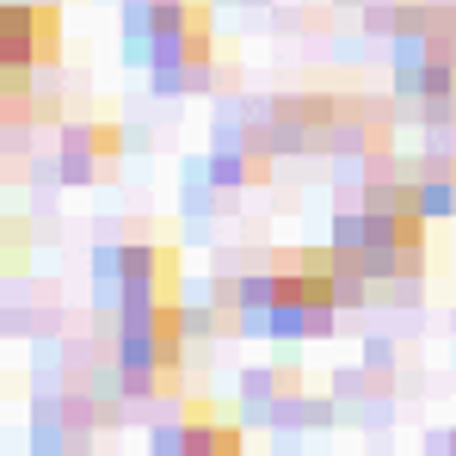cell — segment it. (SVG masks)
<instances>
[{
	"instance_id": "cell-1",
	"label": "cell",
	"mask_w": 456,
	"mask_h": 456,
	"mask_svg": "<svg viewBox=\"0 0 456 456\" xmlns=\"http://www.w3.org/2000/svg\"><path fill=\"white\" fill-rule=\"evenodd\" d=\"M99 272L118 284V303L124 308H167V297H173V253H167V247H124V253H105Z\"/></svg>"
},
{
	"instance_id": "cell-2",
	"label": "cell",
	"mask_w": 456,
	"mask_h": 456,
	"mask_svg": "<svg viewBox=\"0 0 456 456\" xmlns=\"http://www.w3.org/2000/svg\"><path fill=\"white\" fill-rule=\"evenodd\" d=\"M0 56L12 75H25L31 62L56 56V12L50 6H6L0 12Z\"/></svg>"
}]
</instances>
